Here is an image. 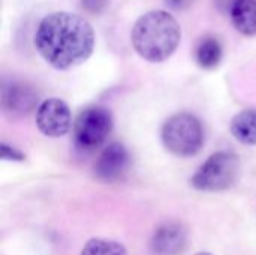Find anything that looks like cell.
Returning <instances> with one entry per match:
<instances>
[{
	"label": "cell",
	"instance_id": "obj_16",
	"mask_svg": "<svg viewBox=\"0 0 256 255\" xmlns=\"http://www.w3.org/2000/svg\"><path fill=\"white\" fill-rule=\"evenodd\" d=\"M195 255H212L210 252H198V254H195Z\"/></svg>",
	"mask_w": 256,
	"mask_h": 255
},
{
	"label": "cell",
	"instance_id": "obj_14",
	"mask_svg": "<svg viewBox=\"0 0 256 255\" xmlns=\"http://www.w3.org/2000/svg\"><path fill=\"white\" fill-rule=\"evenodd\" d=\"M237 2L238 0H214V5L219 12H222L224 15H230L232 8L237 5Z\"/></svg>",
	"mask_w": 256,
	"mask_h": 255
},
{
	"label": "cell",
	"instance_id": "obj_15",
	"mask_svg": "<svg viewBox=\"0 0 256 255\" xmlns=\"http://www.w3.org/2000/svg\"><path fill=\"white\" fill-rule=\"evenodd\" d=\"M164 2L172 11H184L194 3V0H164Z\"/></svg>",
	"mask_w": 256,
	"mask_h": 255
},
{
	"label": "cell",
	"instance_id": "obj_10",
	"mask_svg": "<svg viewBox=\"0 0 256 255\" xmlns=\"http://www.w3.org/2000/svg\"><path fill=\"white\" fill-rule=\"evenodd\" d=\"M232 137L246 146H256V108H248L231 120Z\"/></svg>",
	"mask_w": 256,
	"mask_h": 255
},
{
	"label": "cell",
	"instance_id": "obj_11",
	"mask_svg": "<svg viewBox=\"0 0 256 255\" xmlns=\"http://www.w3.org/2000/svg\"><path fill=\"white\" fill-rule=\"evenodd\" d=\"M222 45L214 36H204L195 47V60L202 69H213L222 60Z\"/></svg>",
	"mask_w": 256,
	"mask_h": 255
},
{
	"label": "cell",
	"instance_id": "obj_3",
	"mask_svg": "<svg viewBox=\"0 0 256 255\" xmlns=\"http://www.w3.org/2000/svg\"><path fill=\"white\" fill-rule=\"evenodd\" d=\"M162 143L176 156L196 155L204 144V128L200 119L190 113H177L162 126Z\"/></svg>",
	"mask_w": 256,
	"mask_h": 255
},
{
	"label": "cell",
	"instance_id": "obj_12",
	"mask_svg": "<svg viewBox=\"0 0 256 255\" xmlns=\"http://www.w3.org/2000/svg\"><path fill=\"white\" fill-rule=\"evenodd\" d=\"M81 255H129L128 249L116 240L111 239H102V237H96V239H90L82 251Z\"/></svg>",
	"mask_w": 256,
	"mask_h": 255
},
{
	"label": "cell",
	"instance_id": "obj_4",
	"mask_svg": "<svg viewBox=\"0 0 256 255\" xmlns=\"http://www.w3.org/2000/svg\"><path fill=\"white\" fill-rule=\"evenodd\" d=\"M242 162L232 152L213 153L192 176L190 185L204 192H220L232 188L240 177Z\"/></svg>",
	"mask_w": 256,
	"mask_h": 255
},
{
	"label": "cell",
	"instance_id": "obj_7",
	"mask_svg": "<svg viewBox=\"0 0 256 255\" xmlns=\"http://www.w3.org/2000/svg\"><path fill=\"white\" fill-rule=\"evenodd\" d=\"M188 245V230L177 221H168L159 225L152 239V248L158 255H183Z\"/></svg>",
	"mask_w": 256,
	"mask_h": 255
},
{
	"label": "cell",
	"instance_id": "obj_13",
	"mask_svg": "<svg viewBox=\"0 0 256 255\" xmlns=\"http://www.w3.org/2000/svg\"><path fill=\"white\" fill-rule=\"evenodd\" d=\"M2 159H4V161H24L26 159V156L20 152V150H16L15 147H10L9 144H2Z\"/></svg>",
	"mask_w": 256,
	"mask_h": 255
},
{
	"label": "cell",
	"instance_id": "obj_5",
	"mask_svg": "<svg viewBox=\"0 0 256 255\" xmlns=\"http://www.w3.org/2000/svg\"><path fill=\"white\" fill-rule=\"evenodd\" d=\"M112 131V116L104 107L82 110L74 123L75 143L82 150H93L102 146Z\"/></svg>",
	"mask_w": 256,
	"mask_h": 255
},
{
	"label": "cell",
	"instance_id": "obj_1",
	"mask_svg": "<svg viewBox=\"0 0 256 255\" xmlns=\"http://www.w3.org/2000/svg\"><path fill=\"white\" fill-rule=\"evenodd\" d=\"M34 45L52 68L66 71L84 63L94 48V32L87 20L70 12L46 15L38 26Z\"/></svg>",
	"mask_w": 256,
	"mask_h": 255
},
{
	"label": "cell",
	"instance_id": "obj_9",
	"mask_svg": "<svg viewBox=\"0 0 256 255\" xmlns=\"http://www.w3.org/2000/svg\"><path fill=\"white\" fill-rule=\"evenodd\" d=\"M237 32L244 36L256 35V0H238L230 14Z\"/></svg>",
	"mask_w": 256,
	"mask_h": 255
},
{
	"label": "cell",
	"instance_id": "obj_2",
	"mask_svg": "<svg viewBox=\"0 0 256 255\" xmlns=\"http://www.w3.org/2000/svg\"><path fill=\"white\" fill-rule=\"evenodd\" d=\"M132 45L147 62L170 59L182 39V29L168 11H150L140 17L132 29Z\"/></svg>",
	"mask_w": 256,
	"mask_h": 255
},
{
	"label": "cell",
	"instance_id": "obj_8",
	"mask_svg": "<svg viewBox=\"0 0 256 255\" xmlns=\"http://www.w3.org/2000/svg\"><path fill=\"white\" fill-rule=\"evenodd\" d=\"M129 168V153L120 143H112L100 153L94 173L104 182H117L124 176Z\"/></svg>",
	"mask_w": 256,
	"mask_h": 255
},
{
	"label": "cell",
	"instance_id": "obj_6",
	"mask_svg": "<svg viewBox=\"0 0 256 255\" xmlns=\"http://www.w3.org/2000/svg\"><path fill=\"white\" fill-rule=\"evenodd\" d=\"M36 126L44 135L51 138L66 135L72 126V117L68 104L58 98L45 99L38 107Z\"/></svg>",
	"mask_w": 256,
	"mask_h": 255
}]
</instances>
